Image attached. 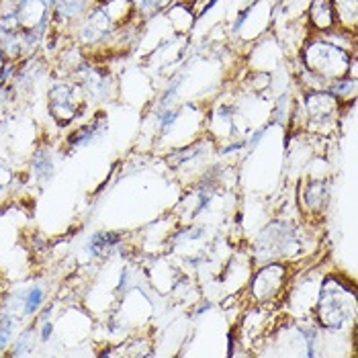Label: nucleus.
Listing matches in <instances>:
<instances>
[{
  "label": "nucleus",
  "instance_id": "obj_1",
  "mask_svg": "<svg viewBox=\"0 0 358 358\" xmlns=\"http://www.w3.org/2000/svg\"><path fill=\"white\" fill-rule=\"evenodd\" d=\"M355 55L357 54H350L342 48H336L334 43L326 41L322 35H313L305 43L301 59H303L305 70L322 76L328 83H334V80L348 76L350 59Z\"/></svg>",
  "mask_w": 358,
  "mask_h": 358
},
{
  "label": "nucleus",
  "instance_id": "obj_2",
  "mask_svg": "<svg viewBox=\"0 0 358 358\" xmlns=\"http://www.w3.org/2000/svg\"><path fill=\"white\" fill-rule=\"evenodd\" d=\"M357 311V293L350 289L346 293V282L330 278L324 285L320 305H317V320L326 330H342Z\"/></svg>",
  "mask_w": 358,
  "mask_h": 358
},
{
  "label": "nucleus",
  "instance_id": "obj_3",
  "mask_svg": "<svg viewBox=\"0 0 358 358\" xmlns=\"http://www.w3.org/2000/svg\"><path fill=\"white\" fill-rule=\"evenodd\" d=\"M340 110H342V103L330 90H315V92H307L305 96V115L313 131L330 134L328 129L336 127Z\"/></svg>",
  "mask_w": 358,
  "mask_h": 358
},
{
  "label": "nucleus",
  "instance_id": "obj_4",
  "mask_svg": "<svg viewBox=\"0 0 358 358\" xmlns=\"http://www.w3.org/2000/svg\"><path fill=\"white\" fill-rule=\"evenodd\" d=\"M48 287L41 282H31L27 287L19 289L17 293L6 295L4 299V309H8L10 313L19 315L23 322L25 320H35L37 313L41 311V307L48 303Z\"/></svg>",
  "mask_w": 358,
  "mask_h": 358
},
{
  "label": "nucleus",
  "instance_id": "obj_5",
  "mask_svg": "<svg viewBox=\"0 0 358 358\" xmlns=\"http://www.w3.org/2000/svg\"><path fill=\"white\" fill-rule=\"evenodd\" d=\"M287 280V268L278 262L264 264L252 280V297L256 303H271L282 291Z\"/></svg>",
  "mask_w": 358,
  "mask_h": 358
},
{
  "label": "nucleus",
  "instance_id": "obj_6",
  "mask_svg": "<svg viewBox=\"0 0 358 358\" xmlns=\"http://www.w3.org/2000/svg\"><path fill=\"white\" fill-rule=\"evenodd\" d=\"M307 19H309V27L313 31V35H322V33L336 27V15H334L331 0H311Z\"/></svg>",
  "mask_w": 358,
  "mask_h": 358
},
{
  "label": "nucleus",
  "instance_id": "obj_7",
  "mask_svg": "<svg viewBox=\"0 0 358 358\" xmlns=\"http://www.w3.org/2000/svg\"><path fill=\"white\" fill-rule=\"evenodd\" d=\"M121 240H123V236L119 231H96L88 238V242L84 246V254L92 260L105 258L119 246Z\"/></svg>",
  "mask_w": 358,
  "mask_h": 358
},
{
  "label": "nucleus",
  "instance_id": "obj_8",
  "mask_svg": "<svg viewBox=\"0 0 358 358\" xmlns=\"http://www.w3.org/2000/svg\"><path fill=\"white\" fill-rule=\"evenodd\" d=\"M336 27L357 35L358 29V0H331Z\"/></svg>",
  "mask_w": 358,
  "mask_h": 358
},
{
  "label": "nucleus",
  "instance_id": "obj_9",
  "mask_svg": "<svg viewBox=\"0 0 358 358\" xmlns=\"http://www.w3.org/2000/svg\"><path fill=\"white\" fill-rule=\"evenodd\" d=\"M33 174L39 182H48L54 176L55 162L52 158V152L48 148H39L33 156Z\"/></svg>",
  "mask_w": 358,
  "mask_h": 358
},
{
  "label": "nucleus",
  "instance_id": "obj_10",
  "mask_svg": "<svg viewBox=\"0 0 358 358\" xmlns=\"http://www.w3.org/2000/svg\"><path fill=\"white\" fill-rule=\"evenodd\" d=\"M4 66H6V59H4V55H2V52H0V72L4 70Z\"/></svg>",
  "mask_w": 358,
  "mask_h": 358
}]
</instances>
